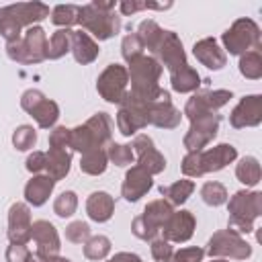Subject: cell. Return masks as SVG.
<instances>
[{"label": "cell", "instance_id": "cell-45", "mask_svg": "<svg viewBox=\"0 0 262 262\" xmlns=\"http://www.w3.org/2000/svg\"><path fill=\"white\" fill-rule=\"evenodd\" d=\"M203 258H205V250L199 246H192V248H182L174 252L168 262H203Z\"/></svg>", "mask_w": 262, "mask_h": 262}, {"label": "cell", "instance_id": "cell-34", "mask_svg": "<svg viewBox=\"0 0 262 262\" xmlns=\"http://www.w3.org/2000/svg\"><path fill=\"white\" fill-rule=\"evenodd\" d=\"M239 74L248 80H260L262 78V55H260V49H254V51H248L244 55H239Z\"/></svg>", "mask_w": 262, "mask_h": 262}, {"label": "cell", "instance_id": "cell-46", "mask_svg": "<svg viewBox=\"0 0 262 262\" xmlns=\"http://www.w3.org/2000/svg\"><path fill=\"white\" fill-rule=\"evenodd\" d=\"M49 147H57V149L70 147V129L66 125H59L49 133Z\"/></svg>", "mask_w": 262, "mask_h": 262}, {"label": "cell", "instance_id": "cell-51", "mask_svg": "<svg viewBox=\"0 0 262 262\" xmlns=\"http://www.w3.org/2000/svg\"><path fill=\"white\" fill-rule=\"evenodd\" d=\"M27 262H51L47 256H43V254H39V252H35V254H29V258H27Z\"/></svg>", "mask_w": 262, "mask_h": 262}, {"label": "cell", "instance_id": "cell-53", "mask_svg": "<svg viewBox=\"0 0 262 262\" xmlns=\"http://www.w3.org/2000/svg\"><path fill=\"white\" fill-rule=\"evenodd\" d=\"M211 262H229V260H225V258H211Z\"/></svg>", "mask_w": 262, "mask_h": 262}, {"label": "cell", "instance_id": "cell-42", "mask_svg": "<svg viewBox=\"0 0 262 262\" xmlns=\"http://www.w3.org/2000/svg\"><path fill=\"white\" fill-rule=\"evenodd\" d=\"M121 53H123V57H125L127 63L131 59L143 55V43H141V39H139L137 33H129V35L123 37V41H121Z\"/></svg>", "mask_w": 262, "mask_h": 262}, {"label": "cell", "instance_id": "cell-19", "mask_svg": "<svg viewBox=\"0 0 262 262\" xmlns=\"http://www.w3.org/2000/svg\"><path fill=\"white\" fill-rule=\"evenodd\" d=\"M147 119L149 125H156L160 129H176L182 121V113L172 104L170 92L164 90V94L147 104Z\"/></svg>", "mask_w": 262, "mask_h": 262}, {"label": "cell", "instance_id": "cell-32", "mask_svg": "<svg viewBox=\"0 0 262 262\" xmlns=\"http://www.w3.org/2000/svg\"><path fill=\"white\" fill-rule=\"evenodd\" d=\"M108 166L106 149H90L80 158V170L90 176H100Z\"/></svg>", "mask_w": 262, "mask_h": 262}, {"label": "cell", "instance_id": "cell-16", "mask_svg": "<svg viewBox=\"0 0 262 262\" xmlns=\"http://www.w3.org/2000/svg\"><path fill=\"white\" fill-rule=\"evenodd\" d=\"M131 149L137 156V166H141L147 174L154 176V174H160L166 170V158L158 151V147L154 145V139L147 133L135 135Z\"/></svg>", "mask_w": 262, "mask_h": 262}, {"label": "cell", "instance_id": "cell-28", "mask_svg": "<svg viewBox=\"0 0 262 262\" xmlns=\"http://www.w3.org/2000/svg\"><path fill=\"white\" fill-rule=\"evenodd\" d=\"M84 125L90 129V133H92L98 149H104V145H108L113 141V121H111L108 113H102L100 111V113L92 115Z\"/></svg>", "mask_w": 262, "mask_h": 262}, {"label": "cell", "instance_id": "cell-15", "mask_svg": "<svg viewBox=\"0 0 262 262\" xmlns=\"http://www.w3.org/2000/svg\"><path fill=\"white\" fill-rule=\"evenodd\" d=\"M233 98L231 90H196L184 104V113L190 121L196 119V117H203V115H209V113H217L221 106H225L229 100Z\"/></svg>", "mask_w": 262, "mask_h": 262}, {"label": "cell", "instance_id": "cell-7", "mask_svg": "<svg viewBox=\"0 0 262 262\" xmlns=\"http://www.w3.org/2000/svg\"><path fill=\"white\" fill-rule=\"evenodd\" d=\"M174 213V207L166 201V199H156L151 203L145 205L143 213L137 215L131 221V231L135 237L143 239V242H151L158 237V233L162 231V225L168 221V217Z\"/></svg>", "mask_w": 262, "mask_h": 262}, {"label": "cell", "instance_id": "cell-20", "mask_svg": "<svg viewBox=\"0 0 262 262\" xmlns=\"http://www.w3.org/2000/svg\"><path fill=\"white\" fill-rule=\"evenodd\" d=\"M31 209L27 203H12L8 209V239L10 244H27L31 239Z\"/></svg>", "mask_w": 262, "mask_h": 262}, {"label": "cell", "instance_id": "cell-44", "mask_svg": "<svg viewBox=\"0 0 262 262\" xmlns=\"http://www.w3.org/2000/svg\"><path fill=\"white\" fill-rule=\"evenodd\" d=\"M149 244H151V246H149L151 256H154V260H158V262H168L170 256L174 254L172 244H170L168 239H164V237H156V239H151Z\"/></svg>", "mask_w": 262, "mask_h": 262}, {"label": "cell", "instance_id": "cell-37", "mask_svg": "<svg viewBox=\"0 0 262 262\" xmlns=\"http://www.w3.org/2000/svg\"><path fill=\"white\" fill-rule=\"evenodd\" d=\"M162 27L156 23V20H151V18H147V20H141L139 23V27H137V35H139V39H141V43H143V49H154L156 47V43L160 41V37H162Z\"/></svg>", "mask_w": 262, "mask_h": 262}, {"label": "cell", "instance_id": "cell-43", "mask_svg": "<svg viewBox=\"0 0 262 262\" xmlns=\"http://www.w3.org/2000/svg\"><path fill=\"white\" fill-rule=\"evenodd\" d=\"M66 239L72 244H86L90 239V225L86 221H72L66 227Z\"/></svg>", "mask_w": 262, "mask_h": 262}, {"label": "cell", "instance_id": "cell-24", "mask_svg": "<svg viewBox=\"0 0 262 262\" xmlns=\"http://www.w3.org/2000/svg\"><path fill=\"white\" fill-rule=\"evenodd\" d=\"M55 188V180L49 178L47 174H35L27 184H25V199H27V205H33V207H41L47 203V199L51 196Z\"/></svg>", "mask_w": 262, "mask_h": 262}, {"label": "cell", "instance_id": "cell-38", "mask_svg": "<svg viewBox=\"0 0 262 262\" xmlns=\"http://www.w3.org/2000/svg\"><path fill=\"white\" fill-rule=\"evenodd\" d=\"M106 158L108 162H113L115 166L119 168H125V166H131L133 160H135V154L131 149V145H125V143H115L111 141L106 145Z\"/></svg>", "mask_w": 262, "mask_h": 262}, {"label": "cell", "instance_id": "cell-31", "mask_svg": "<svg viewBox=\"0 0 262 262\" xmlns=\"http://www.w3.org/2000/svg\"><path fill=\"white\" fill-rule=\"evenodd\" d=\"M235 176L242 184L246 186H256L260 182V176H262V170H260V162L254 158V156H244L237 166H235Z\"/></svg>", "mask_w": 262, "mask_h": 262}, {"label": "cell", "instance_id": "cell-10", "mask_svg": "<svg viewBox=\"0 0 262 262\" xmlns=\"http://www.w3.org/2000/svg\"><path fill=\"white\" fill-rule=\"evenodd\" d=\"M127 84H129V74L127 68L121 63H108L96 78L98 94L111 104H121V100L127 94Z\"/></svg>", "mask_w": 262, "mask_h": 262}, {"label": "cell", "instance_id": "cell-6", "mask_svg": "<svg viewBox=\"0 0 262 262\" xmlns=\"http://www.w3.org/2000/svg\"><path fill=\"white\" fill-rule=\"evenodd\" d=\"M6 55L23 66H31V63H41L43 59H47V35L45 29L35 25L29 27L20 39L6 43Z\"/></svg>", "mask_w": 262, "mask_h": 262}, {"label": "cell", "instance_id": "cell-29", "mask_svg": "<svg viewBox=\"0 0 262 262\" xmlns=\"http://www.w3.org/2000/svg\"><path fill=\"white\" fill-rule=\"evenodd\" d=\"M170 84L172 90H176L178 94H186V92H196L201 86V76L194 68L184 66L182 70L170 74Z\"/></svg>", "mask_w": 262, "mask_h": 262}, {"label": "cell", "instance_id": "cell-39", "mask_svg": "<svg viewBox=\"0 0 262 262\" xmlns=\"http://www.w3.org/2000/svg\"><path fill=\"white\" fill-rule=\"evenodd\" d=\"M111 252V239L106 235H90L84 244V258L88 260H102Z\"/></svg>", "mask_w": 262, "mask_h": 262}, {"label": "cell", "instance_id": "cell-18", "mask_svg": "<svg viewBox=\"0 0 262 262\" xmlns=\"http://www.w3.org/2000/svg\"><path fill=\"white\" fill-rule=\"evenodd\" d=\"M194 227H196L194 215L186 209H180V211H174L168 217V221L162 225V237L168 239L170 244H184L192 237Z\"/></svg>", "mask_w": 262, "mask_h": 262}, {"label": "cell", "instance_id": "cell-14", "mask_svg": "<svg viewBox=\"0 0 262 262\" xmlns=\"http://www.w3.org/2000/svg\"><path fill=\"white\" fill-rule=\"evenodd\" d=\"M219 123H221V115L217 113H209L192 119L182 139V145L186 147V151H201L207 143H211L219 131Z\"/></svg>", "mask_w": 262, "mask_h": 262}, {"label": "cell", "instance_id": "cell-50", "mask_svg": "<svg viewBox=\"0 0 262 262\" xmlns=\"http://www.w3.org/2000/svg\"><path fill=\"white\" fill-rule=\"evenodd\" d=\"M137 260H141V258L137 254H133V252H119L108 262H137Z\"/></svg>", "mask_w": 262, "mask_h": 262}, {"label": "cell", "instance_id": "cell-12", "mask_svg": "<svg viewBox=\"0 0 262 262\" xmlns=\"http://www.w3.org/2000/svg\"><path fill=\"white\" fill-rule=\"evenodd\" d=\"M147 104L149 102L135 100L133 96H129V92L125 94V98L121 100L119 111H117V129H119L121 135L131 137V135H135L137 131H141L149 125Z\"/></svg>", "mask_w": 262, "mask_h": 262}, {"label": "cell", "instance_id": "cell-11", "mask_svg": "<svg viewBox=\"0 0 262 262\" xmlns=\"http://www.w3.org/2000/svg\"><path fill=\"white\" fill-rule=\"evenodd\" d=\"M20 106L37 121L41 129H51L59 119V106L57 102L45 98V94L37 88H29L20 96Z\"/></svg>", "mask_w": 262, "mask_h": 262}, {"label": "cell", "instance_id": "cell-40", "mask_svg": "<svg viewBox=\"0 0 262 262\" xmlns=\"http://www.w3.org/2000/svg\"><path fill=\"white\" fill-rule=\"evenodd\" d=\"M78 209V194L74 190H63L59 196H55L53 201V213L61 219L72 217Z\"/></svg>", "mask_w": 262, "mask_h": 262}, {"label": "cell", "instance_id": "cell-3", "mask_svg": "<svg viewBox=\"0 0 262 262\" xmlns=\"http://www.w3.org/2000/svg\"><path fill=\"white\" fill-rule=\"evenodd\" d=\"M115 0H92L80 6L78 25L98 41H106L121 31V18L115 14Z\"/></svg>", "mask_w": 262, "mask_h": 262}, {"label": "cell", "instance_id": "cell-35", "mask_svg": "<svg viewBox=\"0 0 262 262\" xmlns=\"http://www.w3.org/2000/svg\"><path fill=\"white\" fill-rule=\"evenodd\" d=\"M78 18H80V6L78 4H57L51 10V23L61 27V29L78 25Z\"/></svg>", "mask_w": 262, "mask_h": 262}, {"label": "cell", "instance_id": "cell-21", "mask_svg": "<svg viewBox=\"0 0 262 262\" xmlns=\"http://www.w3.org/2000/svg\"><path fill=\"white\" fill-rule=\"evenodd\" d=\"M31 239L37 244V252L39 254H43L47 258L59 256L61 242H59V233H57L53 223H49L45 219L33 221V225H31Z\"/></svg>", "mask_w": 262, "mask_h": 262}, {"label": "cell", "instance_id": "cell-1", "mask_svg": "<svg viewBox=\"0 0 262 262\" xmlns=\"http://www.w3.org/2000/svg\"><path fill=\"white\" fill-rule=\"evenodd\" d=\"M162 66L158 63L156 57L151 55H139L129 61L127 74L131 82L129 96L141 102H154L164 94V88H160V76H162Z\"/></svg>", "mask_w": 262, "mask_h": 262}, {"label": "cell", "instance_id": "cell-23", "mask_svg": "<svg viewBox=\"0 0 262 262\" xmlns=\"http://www.w3.org/2000/svg\"><path fill=\"white\" fill-rule=\"evenodd\" d=\"M192 55L196 57V61H201L209 70H221L227 63L225 51L219 47L217 39H213V37H205V39L196 41L192 45Z\"/></svg>", "mask_w": 262, "mask_h": 262}, {"label": "cell", "instance_id": "cell-4", "mask_svg": "<svg viewBox=\"0 0 262 262\" xmlns=\"http://www.w3.org/2000/svg\"><path fill=\"white\" fill-rule=\"evenodd\" d=\"M235 158H237V149L231 143H219V145L209 147V149L188 151L182 158L180 170L188 178H201V176H205L209 172L223 170L225 166L235 162Z\"/></svg>", "mask_w": 262, "mask_h": 262}, {"label": "cell", "instance_id": "cell-33", "mask_svg": "<svg viewBox=\"0 0 262 262\" xmlns=\"http://www.w3.org/2000/svg\"><path fill=\"white\" fill-rule=\"evenodd\" d=\"M72 51V29H57L47 41V59H59Z\"/></svg>", "mask_w": 262, "mask_h": 262}, {"label": "cell", "instance_id": "cell-27", "mask_svg": "<svg viewBox=\"0 0 262 262\" xmlns=\"http://www.w3.org/2000/svg\"><path fill=\"white\" fill-rule=\"evenodd\" d=\"M72 168V151L70 149H57V147H49V151H45V170L47 176L57 180H63L68 176Z\"/></svg>", "mask_w": 262, "mask_h": 262}, {"label": "cell", "instance_id": "cell-36", "mask_svg": "<svg viewBox=\"0 0 262 262\" xmlns=\"http://www.w3.org/2000/svg\"><path fill=\"white\" fill-rule=\"evenodd\" d=\"M201 199H203V203L209 205V207H219V205L227 203L229 196H227V188H225L221 182L209 180V182H205L203 188H201Z\"/></svg>", "mask_w": 262, "mask_h": 262}, {"label": "cell", "instance_id": "cell-17", "mask_svg": "<svg viewBox=\"0 0 262 262\" xmlns=\"http://www.w3.org/2000/svg\"><path fill=\"white\" fill-rule=\"evenodd\" d=\"M262 123V96L260 94H248L244 96L233 111L229 113V125L233 129L244 127H258Z\"/></svg>", "mask_w": 262, "mask_h": 262}, {"label": "cell", "instance_id": "cell-54", "mask_svg": "<svg viewBox=\"0 0 262 262\" xmlns=\"http://www.w3.org/2000/svg\"><path fill=\"white\" fill-rule=\"evenodd\" d=\"M137 262H143V260H137Z\"/></svg>", "mask_w": 262, "mask_h": 262}, {"label": "cell", "instance_id": "cell-9", "mask_svg": "<svg viewBox=\"0 0 262 262\" xmlns=\"http://www.w3.org/2000/svg\"><path fill=\"white\" fill-rule=\"evenodd\" d=\"M211 258H229V260H246L252 256V246L235 231L231 229H221L215 231L207 244L205 250Z\"/></svg>", "mask_w": 262, "mask_h": 262}, {"label": "cell", "instance_id": "cell-30", "mask_svg": "<svg viewBox=\"0 0 262 262\" xmlns=\"http://www.w3.org/2000/svg\"><path fill=\"white\" fill-rule=\"evenodd\" d=\"M192 190H194V182L192 180H186V178H182V180H176V182H172L170 186H162L160 188V192H162V196L174 207H180V205H184L186 201H188V196L192 194Z\"/></svg>", "mask_w": 262, "mask_h": 262}, {"label": "cell", "instance_id": "cell-48", "mask_svg": "<svg viewBox=\"0 0 262 262\" xmlns=\"http://www.w3.org/2000/svg\"><path fill=\"white\" fill-rule=\"evenodd\" d=\"M25 166H27V170L31 174H37V172L45 170V151H33V154H29Z\"/></svg>", "mask_w": 262, "mask_h": 262}, {"label": "cell", "instance_id": "cell-5", "mask_svg": "<svg viewBox=\"0 0 262 262\" xmlns=\"http://www.w3.org/2000/svg\"><path fill=\"white\" fill-rule=\"evenodd\" d=\"M227 229L235 233H252L254 221L262 215V192L258 190H237L227 203Z\"/></svg>", "mask_w": 262, "mask_h": 262}, {"label": "cell", "instance_id": "cell-25", "mask_svg": "<svg viewBox=\"0 0 262 262\" xmlns=\"http://www.w3.org/2000/svg\"><path fill=\"white\" fill-rule=\"evenodd\" d=\"M86 213H88V217L92 221L104 223L115 213V199L104 190H94L86 199Z\"/></svg>", "mask_w": 262, "mask_h": 262}, {"label": "cell", "instance_id": "cell-22", "mask_svg": "<svg viewBox=\"0 0 262 262\" xmlns=\"http://www.w3.org/2000/svg\"><path fill=\"white\" fill-rule=\"evenodd\" d=\"M154 186V180H151V174H147L141 166H131L125 174V180H123V186H121V196L127 201V203H137L143 194H147Z\"/></svg>", "mask_w": 262, "mask_h": 262}, {"label": "cell", "instance_id": "cell-52", "mask_svg": "<svg viewBox=\"0 0 262 262\" xmlns=\"http://www.w3.org/2000/svg\"><path fill=\"white\" fill-rule=\"evenodd\" d=\"M51 262H72L70 258H63V256H53V258H49Z\"/></svg>", "mask_w": 262, "mask_h": 262}, {"label": "cell", "instance_id": "cell-8", "mask_svg": "<svg viewBox=\"0 0 262 262\" xmlns=\"http://www.w3.org/2000/svg\"><path fill=\"white\" fill-rule=\"evenodd\" d=\"M221 41L229 55H244L260 49V27L252 18H237L221 35Z\"/></svg>", "mask_w": 262, "mask_h": 262}, {"label": "cell", "instance_id": "cell-2", "mask_svg": "<svg viewBox=\"0 0 262 262\" xmlns=\"http://www.w3.org/2000/svg\"><path fill=\"white\" fill-rule=\"evenodd\" d=\"M49 16V6L43 2H16L0 6V35L6 43H12L23 37V29L35 27Z\"/></svg>", "mask_w": 262, "mask_h": 262}, {"label": "cell", "instance_id": "cell-13", "mask_svg": "<svg viewBox=\"0 0 262 262\" xmlns=\"http://www.w3.org/2000/svg\"><path fill=\"white\" fill-rule=\"evenodd\" d=\"M151 57H156L158 63H160L162 68H166L170 74H174V72L182 70L184 66H188L180 37H178L174 31H166V29L162 31L160 41H158L156 47L151 49Z\"/></svg>", "mask_w": 262, "mask_h": 262}, {"label": "cell", "instance_id": "cell-49", "mask_svg": "<svg viewBox=\"0 0 262 262\" xmlns=\"http://www.w3.org/2000/svg\"><path fill=\"white\" fill-rule=\"evenodd\" d=\"M143 8H147V2H139V0H123V2H119V10L125 16L135 14L137 10H143Z\"/></svg>", "mask_w": 262, "mask_h": 262}, {"label": "cell", "instance_id": "cell-41", "mask_svg": "<svg viewBox=\"0 0 262 262\" xmlns=\"http://www.w3.org/2000/svg\"><path fill=\"white\" fill-rule=\"evenodd\" d=\"M35 143H37V131L31 125H20L12 133V145L18 151H27V149L35 147Z\"/></svg>", "mask_w": 262, "mask_h": 262}, {"label": "cell", "instance_id": "cell-26", "mask_svg": "<svg viewBox=\"0 0 262 262\" xmlns=\"http://www.w3.org/2000/svg\"><path fill=\"white\" fill-rule=\"evenodd\" d=\"M98 43L86 31H72V55L78 63L88 66L98 57Z\"/></svg>", "mask_w": 262, "mask_h": 262}, {"label": "cell", "instance_id": "cell-47", "mask_svg": "<svg viewBox=\"0 0 262 262\" xmlns=\"http://www.w3.org/2000/svg\"><path fill=\"white\" fill-rule=\"evenodd\" d=\"M29 248L27 244H10L6 248V262H27L29 258Z\"/></svg>", "mask_w": 262, "mask_h": 262}]
</instances>
